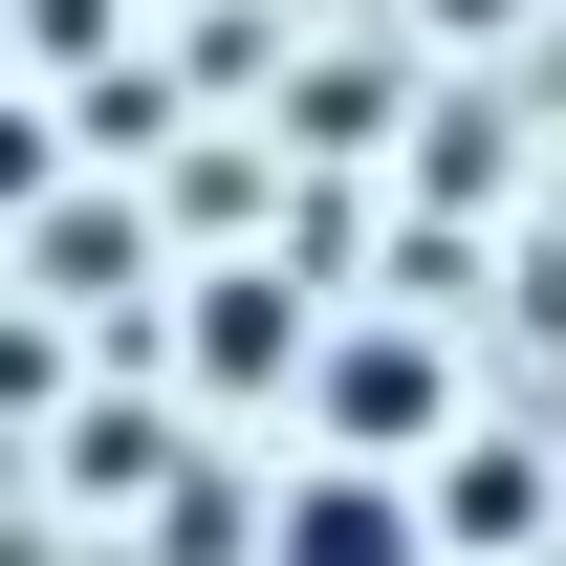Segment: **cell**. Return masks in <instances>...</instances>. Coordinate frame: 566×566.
I'll return each instance as SVG.
<instances>
[{
	"label": "cell",
	"instance_id": "obj_1",
	"mask_svg": "<svg viewBox=\"0 0 566 566\" xmlns=\"http://www.w3.org/2000/svg\"><path fill=\"white\" fill-rule=\"evenodd\" d=\"M262 566H436V523L370 480V458H305V480H283V523H262Z\"/></svg>",
	"mask_w": 566,
	"mask_h": 566
},
{
	"label": "cell",
	"instance_id": "obj_2",
	"mask_svg": "<svg viewBox=\"0 0 566 566\" xmlns=\"http://www.w3.org/2000/svg\"><path fill=\"white\" fill-rule=\"evenodd\" d=\"M327 436H370V458L436 436V349H415V327H349V349H327Z\"/></svg>",
	"mask_w": 566,
	"mask_h": 566
}]
</instances>
